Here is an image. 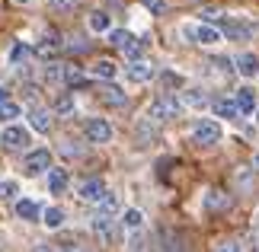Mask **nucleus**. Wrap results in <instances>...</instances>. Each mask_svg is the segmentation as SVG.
Wrapping results in <instances>:
<instances>
[{
    "label": "nucleus",
    "mask_w": 259,
    "mask_h": 252,
    "mask_svg": "<svg viewBox=\"0 0 259 252\" xmlns=\"http://www.w3.org/2000/svg\"><path fill=\"white\" fill-rule=\"evenodd\" d=\"M90 29H93V32H112V19H109V13L93 10V13H90Z\"/></svg>",
    "instance_id": "obj_18"
},
{
    "label": "nucleus",
    "mask_w": 259,
    "mask_h": 252,
    "mask_svg": "<svg viewBox=\"0 0 259 252\" xmlns=\"http://www.w3.org/2000/svg\"><path fill=\"white\" fill-rule=\"evenodd\" d=\"M250 249H253V252H259V224L250 230Z\"/></svg>",
    "instance_id": "obj_38"
},
{
    "label": "nucleus",
    "mask_w": 259,
    "mask_h": 252,
    "mask_svg": "<svg viewBox=\"0 0 259 252\" xmlns=\"http://www.w3.org/2000/svg\"><path fill=\"white\" fill-rule=\"evenodd\" d=\"M211 64L221 70V74H231V70H237V64L231 61V58H211Z\"/></svg>",
    "instance_id": "obj_35"
},
{
    "label": "nucleus",
    "mask_w": 259,
    "mask_h": 252,
    "mask_svg": "<svg viewBox=\"0 0 259 252\" xmlns=\"http://www.w3.org/2000/svg\"><path fill=\"white\" fill-rule=\"evenodd\" d=\"M179 112H183V103L170 93H160L147 106V118H151V122H170V118H179Z\"/></svg>",
    "instance_id": "obj_1"
},
{
    "label": "nucleus",
    "mask_w": 259,
    "mask_h": 252,
    "mask_svg": "<svg viewBox=\"0 0 259 252\" xmlns=\"http://www.w3.org/2000/svg\"><path fill=\"white\" fill-rule=\"evenodd\" d=\"M141 4L151 10V13H163V10H166V0H141Z\"/></svg>",
    "instance_id": "obj_36"
},
{
    "label": "nucleus",
    "mask_w": 259,
    "mask_h": 252,
    "mask_svg": "<svg viewBox=\"0 0 259 252\" xmlns=\"http://www.w3.org/2000/svg\"><path fill=\"white\" fill-rule=\"evenodd\" d=\"M186 106H192V109H205V106H208V99H205L202 89H189V93H186Z\"/></svg>",
    "instance_id": "obj_29"
},
{
    "label": "nucleus",
    "mask_w": 259,
    "mask_h": 252,
    "mask_svg": "<svg viewBox=\"0 0 259 252\" xmlns=\"http://www.w3.org/2000/svg\"><path fill=\"white\" fill-rule=\"evenodd\" d=\"M234 64H237V74H240V77H256L259 74V58L253 52H243Z\"/></svg>",
    "instance_id": "obj_11"
},
{
    "label": "nucleus",
    "mask_w": 259,
    "mask_h": 252,
    "mask_svg": "<svg viewBox=\"0 0 259 252\" xmlns=\"http://www.w3.org/2000/svg\"><path fill=\"white\" fill-rule=\"evenodd\" d=\"M55 112L58 115H71L74 112V96L71 93H61V96L55 99Z\"/></svg>",
    "instance_id": "obj_27"
},
{
    "label": "nucleus",
    "mask_w": 259,
    "mask_h": 252,
    "mask_svg": "<svg viewBox=\"0 0 259 252\" xmlns=\"http://www.w3.org/2000/svg\"><path fill=\"white\" fill-rule=\"evenodd\" d=\"M163 83L166 86H183V77L179 74H163Z\"/></svg>",
    "instance_id": "obj_37"
},
{
    "label": "nucleus",
    "mask_w": 259,
    "mask_h": 252,
    "mask_svg": "<svg viewBox=\"0 0 259 252\" xmlns=\"http://www.w3.org/2000/svg\"><path fill=\"white\" fill-rule=\"evenodd\" d=\"M237 109H240V112H253V109H256V93L250 86L237 89Z\"/></svg>",
    "instance_id": "obj_20"
},
{
    "label": "nucleus",
    "mask_w": 259,
    "mask_h": 252,
    "mask_svg": "<svg viewBox=\"0 0 259 252\" xmlns=\"http://www.w3.org/2000/svg\"><path fill=\"white\" fill-rule=\"evenodd\" d=\"M45 169H52V154H48L45 147H38V150H32V154L26 157V173L38 176V173H45Z\"/></svg>",
    "instance_id": "obj_7"
},
{
    "label": "nucleus",
    "mask_w": 259,
    "mask_h": 252,
    "mask_svg": "<svg viewBox=\"0 0 259 252\" xmlns=\"http://www.w3.org/2000/svg\"><path fill=\"white\" fill-rule=\"evenodd\" d=\"M64 83H67V86H74V89H77V86H87V74H83L80 67H74V64H71V67H64Z\"/></svg>",
    "instance_id": "obj_22"
},
{
    "label": "nucleus",
    "mask_w": 259,
    "mask_h": 252,
    "mask_svg": "<svg viewBox=\"0 0 259 252\" xmlns=\"http://www.w3.org/2000/svg\"><path fill=\"white\" fill-rule=\"evenodd\" d=\"M154 137H157V131H154V125H151V122L144 118V122L138 125V140H141V144H151Z\"/></svg>",
    "instance_id": "obj_30"
},
{
    "label": "nucleus",
    "mask_w": 259,
    "mask_h": 252,
    "mask_svg": "<svg viewBox=\"0 0 259 252\" xmlns=\"http://www.w3.org/2000/svg\"><path fill=\"white\" fill-rule=\"evenodd\" d=\"M115 211H118V198L112 195V191H106V198L99 201V208H96V214H93V217H106V220H112V217H115Z\"/></svg>",
    "instance_id": "obj_16"
},
{
    "label": "nucleus",
    "mask_w": 259,
    "mask_h": 252,
    "mask_svg": "<svg viewBox=\"0 0 259 252\" xmlns=\"http://www.w3.org/2000/svg\"><path fill=\"white\" fill-rule=\"evenodd\" d=\"M205 208H208V211H221V208H227V195H224L221 188H211V191L205 195Z\"/></svg>",
    "instance_id": "obj_23"
},
{
    "label": "nucleus",
    "mask_w": 259,
    "mask_h": 252,
    "mask_svg": "<svg viewBox=\"0 0 259 252\" xmlns=\"http://www.w3.org/2000/svg\"><path fill=\"white\" fill-rule=\"evenodd\" d=\"M211 109H214V115H218V118H227V122L240 115V109H237V103H231V99H214V103H211Z\"/></svg>",
    "instance_id": "obj_15"
},
{
    "label": "nucleus",
    "mask_w": 259,
    "mask_h": 252,
    "mask_svg": "<svg viewBox=\"0 0 259 252\" xmlns=\"http://www.w3.org/2000/svg\"><path fill=\"white\" fill-rule=\"evenodd\" d=\"M45 80H48V83H58V80H64V67L48 64V67H45Z\"/></svg>",
    "instance_id": "obj_34"
},
{
    "label": "nucleus",
    "mask_w": 259,
    "mask_h": 252,
    "mask_svg": "<svg viewBox=\"0 0 259 252\" xmlns=\"http://www.w3.org/2000/svg\"><path fill=\"white\" fill-rule=\"evenodd\" d=\"M48 7H52L55 13H74V10H77V0H48Z\"/></svg>",
    "instance_id": "obj_32"
},
{
    "label": "nucleus",
    "mask_w": 259,
    "mask_h": 252,
    "mask_svg": "<svg viewBox=\"0 0 259 252\" xmlns=\"http://www.w3.org/2000/svg\"><path fill=\"white\" fill-rule=\"evenodd\" d=\"M192 137H195L202 147H211V144H218V140H221V125H218L214 118H202V122L195 125V131H192Z\"/></svg>",
    "instance_id": "obj_3"
},
{
    "label": "nucleus",
    "mask_w": 259,
    "mask_h": 252,
    "mask_svg": "<svg viewBox=\"0 0 259 252\" xmlns=\"http://www.w3.org/2000/svg\"><path fill=\"white\" fill-rule=\"evenodd\" d=\"M29 125H32L38 134H48V131H52V115H48L45 109H32V112H29Z\"/></svg>",
    "instance_id": "obj_14"
},
{
    "label": "nucleus",
    "mask_w": 259,
    "mask_h": 252,
    "mask_svg": "<svg viewBox=\"0 0 259 252\" xmlns=\"http://www.w3.org/2000/svg\"><path fill=\"white\" fill-rule=\"evenodd\" d=\"M19 112H23V109H19L16 103H4V106H0V118L10 122V125H13V118H19Z\"/></svg>",
    "instance_id": "obj_31"
},
{
    "label": "nucleus",
    "mask_w": 259,
    "mask_h": 252,
    "mask_svg": "<svg viewBox=\"0 0 259 252\" xmlns=\"http://www.w3.org/2000/svg\"><path fill=\"white\" fill-rule=\"evenodd\" d=\"M221 35L234 38V42H243V38L253 35V23H246V19H240V16H227L224 26H221Z\"/></svg>",
    "instance_id": "obj_5"
},
{
    "label": "nucleus",
    "mask_w": 259,
    "mask_h": 252,
    "mask_svg": "<svg viewBox=\"0 0 259 252\" xmlns=\"http://www.w3.org/2000/svg\"><path fill=\"white\" fill-rule=\"evenodd\" d=\"M151 77H154V64H147V61H132V64H128V80H135V83H147Z\"/></svg>",
    "instance_id": "obj_12"
},
{
    "label": "nucleus",
    "mask_w": 259,
    "mask_h": 252,
    "mask_svg": "<svg viewBox=\"0 0 259 252\" xmlns=\"http://www.w3.org/2000/svg\"><path fill=\"white\" fill-rule=\"evenodd\" d=\"M42 224L48 227V230H58L64 224V211L61 208H45V214H42Z\"/></svg>",
    "instance_id": "obj_21"
},
{
    "label": "nucleus",
    "mask_w": 259,
    "mask_h": 252,
    "mask_svg": "<svg viewBox=\"0 0 259 252\" xmlns=\"http://www.w3.org/2000/svg\"><path fill=\"white\" fill-rule=\"evenodd\" d=\"M253 179H256V173H253L250 166H240V169H237V185H240L243 191L253 188Z\"/></svg>",
    "instance_id": "obj_28"
},
{
    "label": "nucleus",
    "mask_w": 259,
    "mask_h": 252,
    "mask_svg": "<svg viewBox=\"0 0 259 252\" xmlns=\"http://www.w3.org/2000/svg\"><path fill=\"white\" fill-rule=\"evenodd\" d=\"M99 99H103L106 106H112V109H122V106L128 103L125 89H122V86H115V83H106L103 89H99Z\"/></svg>",
    "instance_id": "obj_10"
},
{
    "label": "nucleus",
    "mask_w": 259,
    "mask_h": 252,
    "mask_svg": "<svg viewBox=\"0 0 259 252\" xmlns=\"http://www.w3.org/2000/svg\"><path fill=\"white\" fill-rule=\"evenodd\" d=\"M4 103H10V89H7V86H0V106H4Z\"/></svg>",
    "instance_id": "obj_42"
},
{
    "label": "nucleus",
    "mask_w": 259,
    "mask_h": 252,
    "mask_svg": "<svg viewBox=\"0 0 259 252\" xmlns=\"http://www.w3.org/2000/svg\"><path fill=\"white\" fill-rule=\"evenodd\" d=\"M16 214L23 217V220H35L38 214H45V211L38 208L35 201H29V198H19V201H16Z\"/></svg>",
    "instance_id": "obj_17"
},
{
    "label": "nucleus",
    "mask_w": 259,
    "mask_h": 252,
    "mask_svg": "<svg viewBox=\"0 0 259 252\" xmlns=\"http://www.w3.org/2000/svg\"><path fill=\"white\" fill-rule=\"evenodd\" d=\"M0 195H4V198H16V195H19V182H16V179L0 182Z\"/></svg>",
    "instance_id": "obj_33"
},
{
    "label": "nucleus",
    "mask_w": 259,
    "mask_h": 252,
    "mask_svg": "<svg viewBox=\"0 0 259 252\" xmlns=\"http://www.w3.org/2000/svg\"><path fill=\"white\" fill-rule=\"evenodd\" d=\"M80 198L83 201H103L106 198V182L103 179H87V182H80Z\"/></svg>",
    "instance_id": "obj_9"
},
{
    "label": "nucleus",
    "mask_w": 259,
    "mask_h": 252,
    "mask_svg": "<svg viewBox=\"0 0 259 252\" xmlns=\"http://www.w3.org/2000/svg\"><path fill=\"white\" fill-rule=\"evenodd\" d=\"M93 74H96L99 80H112V77L118 74V67H115L112 61H96V64H93Z\"/></svg>",
    "instance_id": "obj_25"
},
{
    "label": "nucleus",
    "mask_w": 259,
    "mask_h": 252,
    "mask_svg": "<svg viewBox=\"0 0 259 252\" xmlns=\"http://www.w3.org/2000/svg\"><path fill=\"white\" fill-rule=\"evenodd\" d=\"M122 224H125L128 230H138V227L144 224V214H141V211H138V208H128L125 214H122Z\"/></svg>",
    "instance_id": "obj_26"
},
{
    "label": "nucleus",
    "mask_w": 259,
    "mask_h": 252,
    "mask_svg": "<svg viewBox=\"0 0 259 252\" xmlns=\"http://www.w3.org/2000/svg\"><path fill=\"white\" fill-rule=\"evenodd\" d=\"M61 52V38H58L55 32H48V35H42V42L35 45V55L42 58V61H52V58Z\"/></svg>",
    "instance_id": "obj_8"
},
{
    "label": "nucleus",
    "mask_w": 259,
    "mask_h": 252,
    "mask_svg": "<svg viewBox=\"0 0 259 252\" xmlns=\"http://www.w3.org/2000/svg\"><path fill=\"white\" fill-rule=\"evenodd\" d=\"M35 252H58V246H52V243H38Z\"/></svg>",
    "instance_id": "obj_41"
},
{
    "label": "nucleus",
    "mask_w": 259,
    "mask_h": 252,
    "mask_svg": "<svg viewBox=\"0 0 259 252\" xmlns=\"http://www.w3.org/2000/svg\"><path fill=\"white\" fill-rule=\"evenodd\" d=\"M195 42L198 45H218L221 42V29H214V26H195Z\"/></svg>",
    "instance_id": "obj_13"
},
{
    "label": "nucleus",
    "mask_w": 259,
    "mask_h": 252,
    "mask_svg": "<svg viewBox=\"0 0 259 252\" xmlns=\"http://www.w3.org/2000/svg\"><path fill=\"white\" fill-rule=\"evenodd\" d=\"M0 144L7 150H26L29 147V131L23 125H7L4 134H0Z\"/></svg>",
    "instance_id": "obj_4"
},
{
    "label": "nucleus",
    "mask_w": 259,
    "mask_h": 252,
    "mask_svg": "<svg viewBox=\"0 0 259 252\" xmlns=\"http://www.w3.org/2000/svg\"><path fill=\"white\" fill-rule=\"evenodd\" d=\"M16 4H29V0H16Z\"/></svg>",
    "instance_id": "obj_43"
},
{
    "label": "nucleus",
    "mask_w": 259,
    "mask_h": 252,
    "mask_svg": "<svg viewBox=\"0 0 259 252\" xmlns=\"http://www.w3.org/2000/svg\"><path fill=\"white\" fill-rule=\"evenodd\" d=\"M214 252H240V246H237V243H218Z\"/></svg>",
    "instance_id": "obj_39"
},
{
    "label": "nucleus",
    "mask_w": 259,
    "mask_h": 252,
    "mask_svg": "<svg viewBox=\"0 0 259 252\" xmlns=\"http://www.w3.org/2000/svg\"><path fill=\"white\" fill-rule=\"evenodd\" d=\"M109 42H112L125 58H132V61H141L144 42H141V38H135L132 32H125V29H112V32H109Z\"/></svg>",
    "instance_id": "obj_2"
},
{
    "label": "nucleus",
    "mask_w": 259,
    "mask_h": 252,
    "mask_svg": "<svg viewBox=\"0 0 259 252\" xmlns=\"http://www.w3.org/2000/svg\"><path fill=\"white\" fill-rule=\"evenodd\" d=\"M48 188H52L55 195H61L67 188V169H48Z\"/></svg>",
    "instance_id": "obj_19"
},
{
    "label": "nucleus",
    "mask_w": 259,
    "mask_h": 252,
    "mask_svg": "<svg viewBox=\"0 0 259 252\" xmlns=\"http://www.w3.org/2000/svg\"><path fill=\"white\" fill-rule=\"evenodd\" d=\"M87 140L90 144H109L112 140V125L106 118H90L87 122Z\"/></svg>",
    "instance_id": "obj_6"
},
{
    "label": "nucleus",
    "mask_w": 259,
    "mask_h": 252,
    "mask_svg": "<svg viewBox=\"0 0 259 252\" xmlns=\"http://www.w3.org/2000/svg\"><path fill=\"white\" fill-rule=\"evenodd\" d=\"M29 55H35V48H29L26 42H16L13 48H10V64H23Z\"/></svg>",
    "instance_id": "obj_24"
},
{
    "label": "nucleus",
    "mask_w": 259,
    "mask_h": 252,
    "mask_svg": "<svg viewBox=\"0 0 259 252\" xmlns=\"http://www.w3.org/2000/svg\"><path fill=\"white\" fill-rule=\"evenodd\" d=\"M202 16H205V19H218V16H221V10H218V7H205Z\"/></svg>",
    "instance_id": "obj_40"
}]
</instances>
